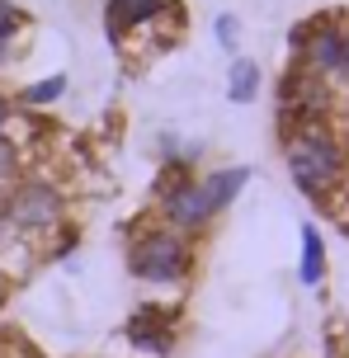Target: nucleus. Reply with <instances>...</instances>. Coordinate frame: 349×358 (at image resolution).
I'll list each match as a JSON object with an SVG mask.
<instances>
[{
	"instance_id": "obj_1",
	"label": "nucleus",
	"mask_w": 349,
	"mask_h": 358,
	"mask_svg": "<svg viewBox=\"0 0 349 358\" xmlns=\"http://www.w3.org/2000/svg\"><path fill=\"white\" fill-rule=\"evenodd\" d=\"M283 165H288V179L302 194L326 203L331 194L345 189L349 146L331 123H302L293 132H283Z\"/></svg>"
},
{
	"instance_id": "obj_2",
	"label": "nucleus",
	"mask_w": 349,
	"mask_h": 358,
	"mask_svg": "<svg viewBox=\"0 0 349 358\" xmlns=\"http://www.w3.org/2000/svg\"><path fill=\"white\" fill-rule=\"evenodd\" d=\"M199 264V250L194 241L170 227H142V231L128 241V273L147 287H180Z\"/></svg>"
},
{
	"instance_id": "obj_3",
	"label": "nucleus",
	"mask_w": 349,
	"mask_h": 358,
	"mask_svg": "<svg viewBox=\"0 0 349 358\" xmlns=\"http://www.w3.org/2000/svg\"><path fill=\"white\" fill-rule=\"evenodd\" d=\"M0 222H5V236L43 241V236L62 231V222H66V194L57 184H48V179H19L15 189L0 198Z\"/></svg>"
},
{
	"instance_id": "obj_4",
	"label": "nucleus",
	"mask_w": 349,
	"mask_h": 358,
	"mask_svg": "<svg viewBox=\"0 0 349 358\" xmlns=\"http://www.w3.org/2000/svg\"><path fill=\"white\" fill-rule=\"evenodd\" d=\"M156 194H161V227L189 236V241H194V236H203L222 213H227L218 198H213V189H208V179H203V175L161 170Z\"/></svg>"
},
{
	"instance_id": "obj_5",
	"label": "nucleus",
	"mask_w": 349,
	"mask_h": 358,
	"mask_svg": "<svg viewBox=\"0 0 349 358\" xmlns=\"http://www.w3.org/2000/svg\"><path fill=\"white\" fill-rule=\"evenodd\" d=\"M293 57L302 71L321 76L326 85L349 80V19L321 15L293 29Z\"/></svg>"
},
{
	"instance_id": "obj_6",
	"label": "nucleus",
	"mask_w": 349,
	"mask_h": 358,
	"mask_svg": "<svg viewBox=\"0 0 349 358\" xmlns=\"http://www.w3.org/2000/svg\"><path fill=\"white\" fill-rule=\"evenodd\" d=\"M302 123H331V85L321 76L293 66L278 85V127L293 132Z\"/></svg>"
},
{
	"instance_id": "obj_7",
	"label": "nucleus",
	"mask_w": 349,
	"mask_h": 358,
	"mask_svg": "<svg viewBox=\"0 0 349 358\" xmlns=\"http://www.w3.org/2000/svg\"><path fill=\"white\" fill-rule=\"evenodd\" d=\"M161 19L184 24V5L180 0H109L104 5V34L113 48H128L132 38L156 29Z\"/></svg>"
},
{
	"instance_id": "obj_8",
	"label": "nucleus",
	"mask_w": 349,
	"mask_h": 358,
	"mask_svg": "<svg viewBox=\"0 0 349 358\" xmlns=\"http://www.w3.org/2000/svg\"><path fill=\"white\" fill-rule=\"evenodd\" d=\"M123 335H128V344L137 354L166 358L170 349H175V316L161 311V306H142V311L128 316V330H123Z\"/></svg>"
},
{
	"instance_id": "obj_9",
	"label": "nucleus",
	"mask_w": 349,
	"mask_h": 358,
	"mask_svg": "<svg viewBox=\"0 0 349 358\" xmlns=\"http://www.w3.org/2000/svg\"><path fill=\"white\" fill-rule=\"evenodd\" d=\"M297 245H302V259H297V283L302 287H321L326 283V241L312 222H302L297 231Z\"/></svg>"
},
{
	"instance_id": "obj_10",
	"label": "nucleus",
	"mask_w": 349,
	"mask_h": 358,
	"mask_svg": "<svg viewBox=\"0 0 349 358\" xmlns=\"http://www.w3.org/2000/svg\"><path fill=\"white\" fill-rule=\"evenodd\" d=\"M259 85H264V71H259L255 57H232V71H227V99H232V104H255Z\"/></svg>"
},
{
	"instance_id": "obj_11",
	"label": "nucleus",
	"mask_w": 349,
	"mask_h": 358,
	"mask_svg": "<svg viewBox=\"0 0 349 358\" xmlns=\"http://www.w3.org/2000/svg\"><path fill=\"white\" fill-rule=\"evenodd\" d=\"M156 156H161V170H184L194 175V165L203 161V142H184V137H161L156 142Z\"/></svg>"
},
{
	"instance_id": "obj_12",
	"label": "nucleus",
	"mask_w": 349,
	"mask_h": 358,
	"mask_svg": "<svg viewBox=\"0 0 349 358\" xmlns=\"http://www.w3.org/2000/svg\"><path fill=\"white\" fill-rule=\"evenodd\" d=\"M24 34H29L24 10H19V5H10V0H0V66H5V62H15Z\"/></svg>"
},
{
	"instance_id": "obj_13",
	"label": "nucleus",
	"mask_w": 349,
	"mask_h": 358,
	"mask_svg": "<svg viewBox=\"0 0 349 358\" xmlns=\"http://www.w3.org/2000/svg\"><path fill=\"white\" fill-rule=\"evenodd\" d=\"M66 94V76H48V80H34V85H24L15 94V104H24V108H48V104H57Z\"/></svg>"
},
{
	"instance_id": "obj_14",
	"label": "nucleus",
	"mask_w": 349,
	"mask_h": 358,
	"mask_svg": "<svg viewBox=\"0 0 349 358\" xmlns=\"http://www.w3.org/2000/svg\"><path fill=\"white\" fill-rule=\"evenodd\" d=\"M213 34H218V48H222V52H236V43H241V19H236V15H218V19H213Z\"/></svg>"
},
{
	"instance_id": "obj_15",
	"label": "nucleus",
	"mask_w": 349,
	"mask_h": 358,
	"mask_svg": "<svg viewBox=\"0 0 349 358\" xmlns=\"http://www.w3.org/2000/svg\"><path fill=\"white\" fill-rule=\"evenodd\" d=\"M19 175V146L10 137H0V184Z\"/></svg>"
},
{
	"instance_id": "obj_16",
	"label": "nucleus",
	"mask_w": 349,
	"mask_h": 358,
	"mask_svg": "<svg viewBox=\"0 0 349 358\" xmlns=\"http://www.w3.org/2000/svg\"><path fill=\"white\" fill-rule=\"evenodd\" d=\"M10 123H15V99L0 90V137H10Z\"/></svg>"
},
{
	"instance_id": "obj_17",
	"label": "nucleus",
	"mask_w": 349,
	"mask_h": 358,
	"mask_svg": "<svg viewBox=\"0 0 349 358\" xmlns=\"http://www.w3.org/2000/svg\"><path fill=\"white\" fill-rule=\"evenodd\" d=\"M10 302V273H5V268H0V306Z\"/></svg>"
}]
</instances>
